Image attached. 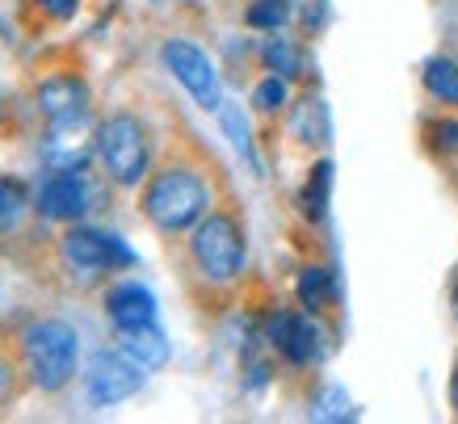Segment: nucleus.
Listing matches in <instances>:
<instances>
[{
    "label": "nucleus",
    "instance_id": "1",
    "mask_svg": "<svg viewBox=\"0 0 458 424\" xmlns=\"http://www.w3.org/2000/svg\"><path fill=\"white\" fill-rule=\"evenodd\" d=\"M140 206H143V219L152 223L156 232L181 235V232H194L198 223L215 210V193H210L207 177L198 168L168 165L148 177Z\"/></svg>",
    "mask_w": 458,
    "mask_h": 424
},
{
    "label": "nucleus",
    "instance_id": "2",
    "mask_svg": "<svg viewBox=\"0 0 458 424\" xmlns=\"http://www.w3.org/2000/svg\"><path fill=\"white\" fill-rule=\"evenodd\" d=\"M21 349V369L38 391L55 395L81 374V336L64 319H34L17 336Z\"/></svg>",
    "mask_w": 458,
    "mask_h": 424
},
{
    "label": "nucleus",
    "instance_id": "3",
    "mask_svg": "<svg viewBox=\"0 0 458 424\" xmlns=\"http://www.w3.org/2000/svg\"><path fill=\"white\" fill-rule=\"evenodd\" d=\"M93 156L101 165V177L118 185V190H140L148 173H152V135L148 123L135 114H110L101 118L93 131Z\"/></svg>",
    "mask_w": 458,
    "mask_h": 424
},
{
    "label": "nucleus",
    "instance_id": "4",
    "mask_svg": "<svg viewBox=\"0 0 458 424\" xmlns=\"http://www.w3.org/2000/svg\"><path fill=\"white\" fill-rule=\"evenodd\" d=\"M190 257H194L198 274L207 277L210 286L240 282L244 265H249V240H244V227H240L236 215L210 210L207 219L190 232Z\"/></svg>",
    "mask_w": 458,
    "mask_h": 424
},
{
    "label": "nucleus",
    "instance_id": "5",
    "mask_svg": "<svg viewBox=\"0 0 458 424\" xmlns=\"http://www.w3.org/2000/svg\"><path fill=\"white\" fill-rule=\"evenodd\" d=\"M59 252L81 274H118V269L140 265L135 248L123 235L110 227H89V223H68V232L59 235Z\"/></svg>",
    "mask_w": 458,
    "mask_h": 424
},
{
    "label": "nucleus",
    "instance_id": "6",
    "mask_svg": "<svg viewBox=\"0 0 458 424\" xmlns=\"http://www.w3.org/2000/svg\"><path fill=\"white\" fill-rule=\"evenodd\" d=\"M101 185L98 177L84 168H55L51 177L38 185L34 193V210H38L47 223H84L93 210H98Z\"/></svg>",
    "mask_w": 458,
    "mask_h": 424
},
{
    "label": "nucleus",
    "instance_id": "7",
    "mask_svg": "<svg viewBox=\"0 0 458 424\" xmlns=\"http://www.w3.org/2000/svg\"><path fill=\"white\" fill-rule=\"evenodd\" d=\"M148 383V369L140 361H131L123 349H98L84 361V399L93 408H114L135 399Z\"/></svg>",
    "mask_w": 458,
    "mask_h": 424
},
{
    "label": "nucleus",
    "instance_id": "8",
    "mask_svg": "<svg viewBox=\"0 0 458 424\" xmlns=\"http://www.w3.org/2000/svg\"><path fill=\"white\" fill-rule=\"evenodd\" d=\"M265 344L291 366H319L328 353V336L319 328V315L311 311H269L261 324Z\"/></svg>",
    "mask_w": 458,
    "mask_h": 424
},
{
    "label": "nucleus",
    "instance_id": "9",
    "mask_svg": "<svg viewBox=\"0 0 458 424\" xmlns=\"http://www.w3.org/2000/svg\"><path fill=\"white\" fill-rule=\"evenodd\" d=\"M160 59H165V68L173 72V81L194 97L202 110L219 114V106H223L219 68H215V59H210L202 47H194L190 38H168L165 47H160Z\"/></svg>",
    "mask_w": 458,
    "mask_h": 424
},
{
    "label": "nucleus",
    "instance_id": "10",
    "mask_svg": "<svg viewBox=\"0 0 458 424\" xmlns=\"http://www.w3.org/2000/svg\"><path fill=\"white\" fill-rule=\"evenodd\" d=\"M34 106H38L47 123H84L89 106H93V93H89V84L76 72H55V76L38 81Z\"/></svg>",
    "mask_w": 458,
    "mask_h": 424
},
{
    "label": "nucleus",
    "instance_id": "11",
    "mask_svg": "<svg viewBox=\"0 0 458 424\" xmlns=\"http://www.w3.org/2000/svg\"><path fill=\"white\" fill-rule=\"evenodd\" d=\"M106 315H110L114 332L123 328H143V324H160V302L143 282L126 277L106 290Z\"/></svg>",
    "mask_w": 458,
    "mask_h": 424
},
{
    "label": "nucleus",
    "instance_id": "12",
    "mask_svg": "<svg viewBox=\"0 0 458 424\" xmlns=\"http://www.w3.org/2000/svg\"><path fill=\"white\" fill-rule=\"evenodd\" d=\"M118 349H123L131 361H140L148 374H152V369H165L168 357H173V341L165 336V328H160V324L123 328V332H118Z\"/></svg>",
    "mask_w": 458,
    "mask_h": 424
},
{
    "label": "nucleus",
    "instance_id": "13",
    "mask_svg": "<svg viewBox=\"0 0 458 424\" xmlns=\"http://www.w3.org/2000/svg\"><path fill=\"white\" fill-rule=\"evenodd\" d=\"M291 131L307 148H324L333 139V114H328V106L319 97H303V101H294L291 110Z\"/></svg>",
    "mask_w": 458,
    "mask_h": 424
},
{
    "label": "nucleus",
    "instance_id": "14",
    "mask_svg": "<svg viewBox=\"0 0 458 424\" xmlns=\"http://www.w3.org/2000/svg\"><path fill=\"white\" fill-rule=\"evenodd\" d=\"M336 274L328 269V265H307L303 274H299V282H294V299H299V307L311 315H324L328 307L336 302Z\"/></svg>",
    "mask_w": 458,
    "mask_h": 424
},
{
    "label": "nucleus",
    "instance_id": "15",
    "mask_svg": "<svg viewBox=\"0 0 458 424\" xmlns=\"http://www.w3.org/2000/svg\"><path fill=\"white\" fill-rule=\"evenodd\" d=\"M328 202H333V160H319L307 173L303 190H299V210L307 223H324L328 219Z\"/></svg>",
    "mask_w": 458,
    "mask_h": 424
},
{
    "label": "nucleus",
    "instance_id": "16",
    "mask_svg": "<svg viewBox=\"0 0 458 424\" xmlns=\"http://www.w3.org/2000/svg\"><path fill=\"white\" fill-rule=\"evenodd\" d=\"M420 81H425V89H429L433 101H442V106H454L458 110V64L454 59H445V55L425 59Z\"/></svg>",
    "mask_w": 458,
    "mask_h": 424
},
{
    "label": "nucleus",
    "instance_id": "17",
    "mask_svg": "<svg viewBox=\"0 0 458 424\" xmlns=\"http://www.w3.org/2000/svg\"><path fill=\"white\" fill-rule=\"evenodd\" d=\"M219 126H223V135H227V143H232V148H236L252 168H261V165H257V143H252L249 114L240 110V106H232V101H223V106H219Z\"/></svg>",
    "mask_w": 458,
    "mask_h": 424
},
{
    "label": "nucleus",
    "instance_id": "18",
    "mask_svg": "<svg viewBox=\"0 0 458 424\" xmlns=\"http://www.w3.org/2000/svg\"><path fill=\"white\" fill-rule=\"evenodd\" d=\"M353 399L341 391L336 383H319L311 391V420H353Z\"/></svg>",
    "mask_w": 458,
    "mask_h": 424
},
{
    "label": "nucleus",
    "instance_id": "19",
    "mask_svg": "<svg viewBox=\"0 0 458 424\" xmlns=\"http://www.w3.org/2000/svg\"><path fill=\"white\" fill-rule=\"evenodd\" d=\"M261 59H265V68L286 76V81L303 76V51H299V42L294 38H265Z\"/></svg>",
    "mask_w": 458,
    "mask_h": 424
},
{
    "label": "nucleus",
    "instance_id": "20",
    "mask_svg": "<svg viewBox=\"0 0 458 424\" xmlns=\"http://www.w3.org/2000/svg\"><path fill=\"white\" fill-rule=\"evenodd\" d=\"M286 106H291V81H286V76L269 72L265 81H257V89H252V110L265 114V118H274V114H282Z\"/></svg>",
    "mask_w": 458,
    "mask_h": 424
},
{
    "label": "nucleus",
    "instance_id": "21",
    "mask_svg": "<svg viewBox=\"0 0 458 424\" xmlns=\"http://www.w3.org/2000/svg\"><path fill=\"white\" fill-rule=\"evenodd\" d=\"M30 210V190L13 177H0V235L13 232Z\"/></svg>",
    "mask_w": 458,
    "mask_h": 424
},
{
    "label": "nucleus",
    "instance_id": "22",
    "mask_svg": "<svg viewBox=\"0 0 458 424\" xmlns=\"http://www.w3.org/2000/svg\"><path fill=\"white\" fill-rule=\"evenodd\" d=\"M294 17V4L291 0H252L249 13H244V21H249L252 30H265V34H274V30H282L286 21Z\"/></svg>",
    "mask_w": 458,
    "mask_h": 424
},
{
    "label": "nucleus",
    "instance_id": "23",
    "mask_svg": "<svg viewBox=\"0 0 458 424\" xmlns=\"http://www.w3.org/2000/svg\"><path fill=\"white\" fill-rule=\"evenodd\" d=\"M38 4V13H47L51 21H72V17L81 13L84 0H34Z\"/></svg>",
    "mask_w": 458,
    "mask_h": 424
},
{
    "label": "nucleus",
    "instance_id": "24",
    "mask_svg": "<svg viewBox=\"0 0 458 424\" xmlns=\"http://www.w3.org/2000/svg\"><path fill=\"white\" fill-rule=\"evenodd\" d=\"M429 135H433V143H437L442 151H458V123H454V118H442V123H433Z\"/></svg>",
    "mask_w": 458,
    "mask_h": 424
},
{
    "label": "nucleus",
    "instance_id": "25",
    "mask_svg": "<svg viewBox=\"0 0 458 424\" xmlns=\"http://www.w3.org/2000/svg\"><path fill=\"white\" fill-rule=\"evenodd\" d=\"M9 374H13V369L0 361V395H9Z\"/></svg>",
    "mask_w": 458,
    "mask_h": 424
},
{
    "label": "nucleus",
    "instance_id": "26",
    "mask_svg": "<svg viewBox=\"0 0 458 424\" xmlns=\"http://www.w3.org/2000/svg\"><path fill=\"white\" fill-rule=\"evenodd\" d=\"M450 408L458 411V369H454V374H450Z\"/></svg>",
    "mask_w": 458,
    "mask_h": 424
},
{
    "label": "nucleus",
    "instance_id": "27",
    "mask_svg": "<svg viewBox=\"0 0 458 424\" xmlns=\"http://www.w3.org/2000/svg\"><path fill=\"white\" fill-rule=\"evenodd\" d=\"M450 307H454V319H458V274H454V290H450Z\"/></svg>",
    "mask_w": 458,
    "mask_h": 424
},
{
    "label": "nucleus",
    "instance_id": "28",
    "mask_svg": "<svg viewBox=\"0 0 458 424\" xmlns=\"http://www.w3.org/2000/svg\"><path fill=\"white\" fill-rule=\"evenodd\" d=\"M0 118H4V101H0Z\"/></svg>",
    "mask_w": 458,
    "mask_h": 424
}]
</instances>
